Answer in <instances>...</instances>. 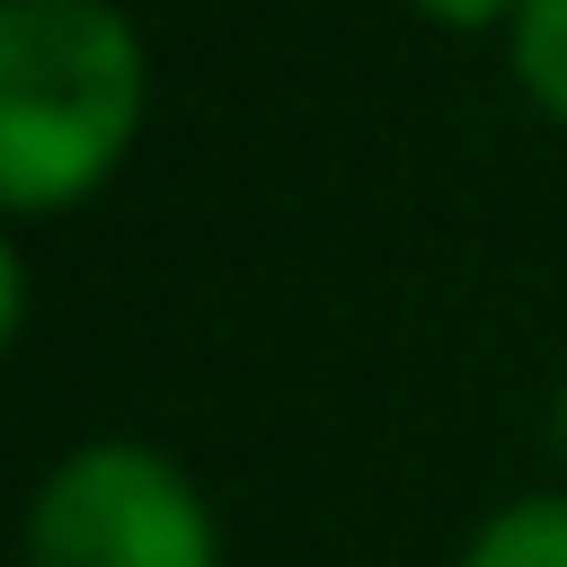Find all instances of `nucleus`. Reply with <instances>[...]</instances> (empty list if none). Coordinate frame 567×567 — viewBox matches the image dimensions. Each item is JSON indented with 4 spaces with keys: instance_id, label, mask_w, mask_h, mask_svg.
Returning a JSON list of instances; mask_svg holds the SVG:
<instances>
[{
    "instance_id": "1",
    "label": "nucleus",
    "mask_w": 567,
    "mask_h": 567,
    "mask_svg": "<svg viewBox=\"0 0 567 567\" xmlns=\"http://www.w3.org/2000/svg\"><path fill=\"white\" fill-rule=\"evenodd\" d=\"M151 124V44L124 0H0V221L89 204Z\"/></svg>"
},
{
    "instance_id": "2",
    "label": "nucleus",
    "mask_w": 567,
    "mask_h": 567,
    "mask_svg": "<svg viewBox=\"0 0 567 567\" xmlns=\"http://www.w3.org/2000/svg\"><path fill=\"white\" fill-rule=\"evenodd\" d=\"M18 567H221V523L186 461L133 434H97L35 478Z\"/></svg>"
},
{
    "instance_id": "3",
    "label": "nucleus",
    "mask_w": 567,
    "mask_h": 567,
    "mask_svg": "<svg viewBox=\"0 0 567 567\" xmlns=\"http://www.w3.org/2000/svg\"><path fill=\"white\" fill-rule=\"evenodd\" d=\"M452 567H567V487H532L514 505H496Z\"/></svg>"
},
{
    "instance_id": "4",
    "label": "nucleus",
    "mask_w": 567,
    "mask_h": 567,
    "mask_svg": "<svg viewBox=\"0 0 567 567\" xmlns=\"http://www.w3.org/2000/svg\"><path fill=\"white\" fill-rule=\"evenodd\" d=\"M505 62L523 80V97L567 124V0H523V18L505 27Z\"/></svg>"
},
{
    "instance_id": "5",
    "label": "nucleus",
    "mask_w": 567,
    "mask_h": 567,
    "mask_svg": "<svg viewBox=\"0 0 567 567\" xmlns=\"http://www.w3.org/2000/svg\"><path fill=\"white\" fill-rule=\"evenodd\" d=\"M425 27H443V35H505L514 18H523V0H408Z\"/></svg>"
},
{
    "instance_id": "6",
    "label": "nucleus",
    "mask_w": 567,
    "mask_h": 567,
    "mask_svg": "<svg viewBox=\"0 0 567 567\" xmlns=\"http://www.w3.org/2000/svg\"><path fill=\"white\" fill-rule=\"evenodd\" d=\"M18 328H27V257H18V239L0 221V354L18 346Z\"/></svg>"
},
{
    "instance_id": "7",
    "label": "nucleus",
    "mask_w": 567,
    "mask_h": 567,
    "mask_svg": "<svg viewBox=\"0 0 567 567\" xmlns=\"http://www.w3.org/2000/svg\"><path fill=\"white\" fill-rule=\"evenodd\" d=\"M549 461H558V487H567V381L549 390Z\"/></svg>"
}]
</instances>
